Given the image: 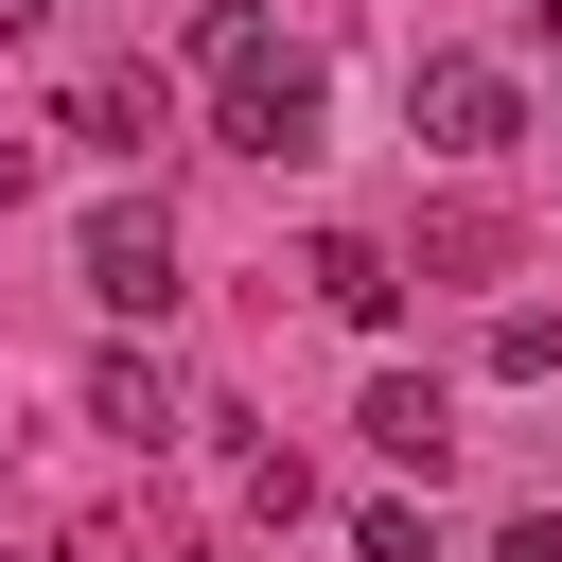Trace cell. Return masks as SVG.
<instances>
[{
  "mask_svg": "<svg viewBox=\"0 0 562 562\" xmlns=\"http://www.w3.org/2000/svg\"><path fill=\"white\" fill-rule=\"evenodd\" d=\"M299 281H316L351 334H386V316H404V281H386V246H369V228H316V263H299Z\"/></svg>",
  "mask_w": 562,
  "mask_h": 562,
  "instance_id": "6",
  "label": "cell"
},
{
  "mask_svg": "<svg viewBox=\"0 0 562 562\" xmlns=\"http://www.w3.org/2000/svg\"><path fill=\"white\" fill-rule=\"evenodd\" d=\"M351 422H369L404 474H439V457H457V404H439V369H369V404H351Z\"/></svg>",
  "mask_w": 562,
  "mask_h": 562,
  "instance_id": "4",
  "label": "cell"
},
{
  "mask_svg": "<svg viewBox=\"0 0 562 562\" xmlns=\"http://www.w3.org/2000/svg\"><path fill=\"white\" fill-rule=\"evenodd\" d=\"M492 369H509V386H544V369H562V316H527V299H509V316H492Z\"/></svg>",
  "mask_w": 562,
  "mask_h": 562,
  "instance_id": "8",
  "label": "cell"
},
{
  "mask_svg": "<svg viewBox=\"0 0 562 562\" xmlns=\"http://www.w3.org/2000/svg\"><path fill=\"white\" fill-rule=\"evenodd\" d=\"M35 18H53V0H0V35H35Z\"/></svg>",
  "mask_w": 562,
  "mask_h": 562,
  "instance_id": "12",
  "label": "cell"
},
{
  "mask_svg": "<svg viewBox=\"0 0 562 562\" xmlns=\"http://www.w3.org/2000/svg\"><path fill=\"white\" fill-rule=\"evenodd\" d=\"M18 193H35V140H0V211H18Z\"/></svg>",
  "mask_w": 562,
  "mask_h": 562,
  "instance_id": "11",
  "label": "cell"
},
{
  "mask_svg": "<svg viewBox=\"0 0 562 562\" xmlns=\"http://www.w3.org/2000/svg\"><path fill=\"white\" fill-rule=\"evenodd\" d=\"M404 140L474 176V158H509V140H527V88H509L492 53H422V70H404Z\"/></svg>",
  "mask_w": 562,
  "mask_h": 562,
  "instance_id": "2",
  "label": "cell"
},
{
  "mask_svg": "<svg viewBox=\"0 0 562 562\" xmlns=\"http://www.w3.org/2000/svg\"><path fill=\"white\" fill-rule=\"evenodd\" d=\"M492 562H562V509H527V527H509V544H492Z\"/></svg>",
  "mask_w": 562,
  "mask_h": 562,
  "instance_id": "10",
  "label": "cell"
},
{
  "mask_svg": "<svg viewBox=\"0 0 562 562\" xmlns=\"http://www.w3.org/2000/svg\"><path fill=\"white\" fill-rule=\"evenodd\" d=\"M88 422H105V439H140V457H158V439H176V422H193V404H176V369H158V351H105V369H88Z\"/></svg>",
  "mask_w": 562,
  "mask_h": 562,
  "instance_id": "5",
  "label": "cell"
},
{
  "mask_svg": "<svg viewBox=\"0 0 562 562\" xmlns=\"http://www.w3.org/2000/svg\"><path fill=\"white\" fill-rule=\"evenodd\" d=\"M351 562H439V544H422V509H369V527H351Z\"/></svg>",
  "mask_w": 562,
  "mask_h": 562,
  "instance_id": "9",
  "label": "cell"
},
{
  "mask_svg": "<svg viewBox=\"0 0 562 562\" xmlns=\"http://www.w3.org/2000/svg\"><path fill=\"white\" fill-rule=\"evenodd\" d=\"M70 281H88L105 316H176V211H158V193H105V211L70 228Z\"/></svg>",
  "mask_w": 562,
  "mask_h": 562,
  "instance_id": "3",
  "label": "cell"
},
{
  "mask_svg": "<svg viewBox=\"0 0 562 562\" xmlns=\"http://www.w3.org/2000/svg\"><path fill=\"white\" fill-rule=\"evenodd\" d=\"M70 123H88L105 158H140V140H158L176 105H158V70H88V88H70Z\"/></svg>",
  "mask_w": 562,
  "mask_h": 562,
  "instance_id": "7",
  "label": "cell"
},
{
  "mask_svg": "<svg viewBox=\"0 0 562 562\" xmlns=\"http://www.w3.org/2000/svg\"><path fill=\"white\" fill-rule=\"evenodd\" d=\"M193 70H211V140H228V158H263V176L316 158V123H334V105H316V53H281L246 0H193Z\"/></svg>",
  "mask_w": 562,
  "mask_h": 562,
  "instance_id": "1",
  "label": "cell"
},
{
  "mask_svg": "<svg viewBox=\"0 0 562 562\" xmlns=\"http://www.w3.org/2000/svg\"><path fill=\"white\" fill-rule=\"evenodd\" d=\"M544 53H562V0H544Z\"/></svg>",
  "mask_w": 562,
  "mask_h": 562,
  "instance_id": "13",
  "label": "cell"
}]
</instances>
